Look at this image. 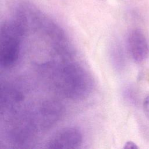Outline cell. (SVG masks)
Listing matches in <instances>:
<instances>
[{
    "mask_svg": "<svg viewBox=\"0 0 149 149\" xmlns=\"http://www.w3.org/2000/svg\"><path fill=\"white\" fill-rule=\"evenodd\" d=\"M55 88L65 97L83 99L88 95L93 87L91 75L76 63L61 64L54 68L50 76Z\"/></svg>",
    "mask_w": 149,
    "mask_h": 149,
    "instance_id": "cell-1",
    "label": "cell"
},
{
    "mask_svg": "<svg viewBox=\"0 0 149 149\" xmlns=\"http://www.w3.org/2000/svg\"><path fill=\"white\" fill-rule=\"evenodd\" d=\"M26 29L22 17L5 22L1 27L0 64L5 68L13 66L17 62L20 47V40Z\"/></svg>",
    "mask_w": 149,
    "mask_h": 149,
    "instance_id": "cell-2",
    "label": "cell"
},
{
    "mask_svg": "<svg viewBox=\"0 0 149 149\" xmlns=\"http://www.w3.org/2000/svg\"><path fill=\"white\" fill-rule=\"evenodd\" d=\"M83 136L81 132L74 127H68L59 131L49 141V148H76L81 144Z\"/></svg>",
    "mask_w": 149,
    "mask_h": 149,
    "instance_id": "cell-3",
    "label": "cell"
},
{
    "mask_svg": "<svg viewBox=\"0 0 149 149\" xmlns=\"http://www.w3.org/2000/svg\"><path fill=\"white\" fill-rule=\"evenodd\" d=\"M127 43L130 55L136 62H142L147 58L149 46L142 31L139 29L132 30L128 36Z\"/></svg>",
    "mask_w": 149,
    "mask_h": 149,
    "instance_id": "cell-4",
    "label": "cell"
},
{
    "mask_svg": "<svg viewBox=\"0 0 149 149\" xmlns=\"http://www.w3.org/2000/svg\"><path fill=\"white\" fill-rule=\"evenodd\" d=\"M63 113L62 105L58 101L48 100L44 102L40 109L41 126L48 128L55 123Z\"/></svg>",
    "mask_w": 149,
    "mask_h": 149,
    "instance_id": "cell-5",
    "label": "cell"
},
{
    "mask_svg": "<svg viewBox=\"0 0 149 149\" xmlns=\"http://www.w3.org/2000/svg\"><path fill=\"white\" fill-rule=\"evenodd\" d=\"M22 98V95L16 90L6 86H4L3 88L1 87V105L4 104L5 107L8 105L9 103L13 104V102L16 103L20 101Z\"/></svg>",
    "mask_w": 149,
    "mask_h": 149,
    "instance_id": "cell-6",
    "label": "cell"
},
{
    "mask_svg": "<svg viewBox=\"0 0 149 149\" xmlns=\"http://www.w3.org/2000/svg\"><path fill=\"white\" fill-rule=\"evenodd\" d=\"M143 107L146 117L149 119V96L144 98L143 102Z\"/></svg>",
    "mask_w": 149,
    "mask_h": 149,
    "instance_id": "cell-7",
    "label": "cell"
},
{
    "mask_svg": "<svg viewBox=\"0 0 149 149\" xmlns=\"http://www.w3.org/2000/svg\"><path fill=\"white\" fill-rule=\"evenodd\" d=\"M139 147L136 143L132 141H127L123 147L124 149H137Z\"/></svg>",
    "mask_w": 149,
    "mask_h": 149,
    "instance_id": "cell-8",
    "label": "cell"
}]
</instances>
